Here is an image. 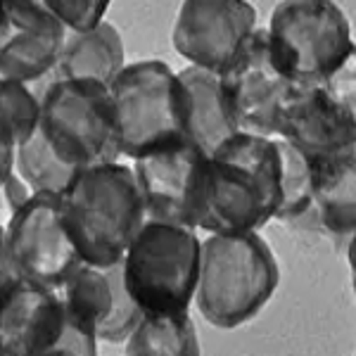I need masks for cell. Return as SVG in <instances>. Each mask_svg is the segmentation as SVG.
I'll list each match as a JSON object with an SVG mask.
<instances>
[{"label":"cell","instance_id":"e0dca14e","mask_svg":"<svg viewBox=\"0 0 356 356\" xmlns=\"http://www.w3.org/2000/svg\"><path fill=\"white\" fill-rule=\"evenodd\" d=\"M124 65L126 53L122 33L105 19L88 31H67L60 60L55 72L48 76V83L53 79H90L110 86Z\"/></svg>","mask_w":356,"mask_h":356},{"label":"cell","instance_id":"d4e9b609","mask_svg":"<svg viewBox=\"0 0 356 356\" xmlns=\"http://www.w3.org/2000/svg\"><path fill=\"white\" fill-rule=\"evenodd\" d=\"M19 283V275L15 273L13 264H10L8 250H5V238H3V223H0V292L13 290Z\"/></svg>","mask_w":356,"mask_h":356},{"label":"cell","instance_id":"44dd1931","mask_svg":"<svg viewBox=\"0 0 356 356\" xmlns=\"http://www.w3.org/2000/svg\"><path fill=\"white\" fill-rule=\"evenodd\" d=\"M15 171L24 178L33 193L60 195L79 169H72L62 162L36 129V134L15 150Z\"/></svg>","mask_w":356,"mask_h":356},{"label":"cell","instance_id":"4fadbf2b","mask_svg":"<svg viewBox=\"0 0 356 356\" xmlns=\"http://www.w3.org/2000/svg\"><path fill=\"white\" fill-rule=\"evenodd\" d=\"M67 29L43 0H3L0 10V79L29 86L55 72Z\"/></svg>","mask_w":356,"mask_h":356},{"label":"cell","instance_id":"277c9868","mask_svg":"<svg viewBox=\"0 0 356 356\" xmlns=\"http://www.w3.org/2000/svg\"><path fill=\"white\" fill-rule=\"evenodd\" d=\"M266 43L273 65L292 83H316L354 60V33L335 0H278Z\"/></svg>","mask_w":356,"mask_h":356},{"label":"cell","instance_id":"ffe728a7","mask_svg":"<svg viewBox=\"0 0 356 356\" xmlns=\"http://www.w3.org/2000/svg\"><path fill=\"white\" fill-rule=\"evenodd\" d=\"M41 95L29 83L0 79V145L17 147L36 134Z\"/></svg>","mask_w":356,"mask_h":356},{"label":"cell","instance_id":"cb8c5ba5","mask_svg":"<svg viewBox=\"0 0 356 356\" xmlns=\"http://www.w3.org/2000/svg\"><path fill=\"white\" fill-rule=\"evenodd\" d=\"M31 195L33 191L29 188V183L17 174V171H13V174L8 176V181L3 183V204H5L8 216L19 209L22 204H26L29 200H31Z\"/></svg>","mask_w":356,"mask_h":356},{"label":"cell","instance_id":"9a60e30c","mask_svg":"<svg viewBox=\"0 0 356 356\" xmlns=\"http://www.w3.org/2000/svg\"><path fill=\"white\" fill-rule=\"evenodd\" d=\"M314 166V204L321 231L347 252L352 264L356 233V152L318 162Z\"/></svg>","mask_w":356,"mask_h":356},{"label":"cell","instance_id":"30bf717a","mask_svg":"<svg viewBox=\"0 0 356 356\" xmlns=\"http://www.w3.org/2000/svg\"><path fill=\"white\" fill-rule=\"evenodd\" d=\"M259 26L250 0H181L171 45L188 65L221 74Z\"/></svg>","mask_w":356,"mask_h":356},{"label":"cell","instance_id":"d6986e66","mask_svg":"<svg viewBox=\"0 0 356 356\" xmlns=\"http://www.w3.org/2000/svg\"><path fill=\"white\" fill-rule=\"evenodd\" d=\"M124 352L129 356H197L202 349L191 309L143 314L126 337Z\"/></svg>","mask_w":356,"mask_h":356},{"label":"cell","instance_id":"7c38bea8","mask_svg":"<svg viewBox=\"0 0 356 356\" xmlns=\"http://www.w3.org/2000/svg\"><path fill=\"white\" fill-rule=\"evenodd\" d=\"M219 81L240 134L275 138L280 110L295 83L273 65L266 29L257 26L240 55L219 74Z\"/></svg>","mask_w":356,"mask_h":356},{"label":"cell","instance_id":"4316f807","mask_svg":"<svg viewBox=\"0 0 356 356\" xmlns=\"http://www.w3.org/2000/svg\"><path fill=\"white\" fill-rule=\"evenodd\" d=\"M0 10H3V0H0Z\"/></svg>","mask_w":356,"mask_h":356},{"label":"cell","instance_id":"ac0fdd59","mask_svg":"<svg viewBox=\"0 0 356 356\" xmlns=\"http://www.w3.org/2000/svg\"><path fill=\"white\" fill-rule=\"evenodd\" d=\"M119 275H122V261L107 268L79 264L57 290L69 321H74L83 330L97 335V330L102 328V323L112 314L114 290H117Z\"/></svg>","mask_w":356,"mask_h":356},{"label":"cell","instance_id":"7402d4cb","mask_svg":"<svg viewBox=\"0 0 356 356\" xmlns=\"http://www.w3.org/2000/svg\"><path fill=\"white\" fill-rule=\"evenodd\" d=\"M280 157V207L275 219L285 223L314 204V166L283 138H275Z\"/></svg>","mask_w":356,"mask_h":356},{"label":"cell","instance_id":"9c48e42d","mask_svg":"<svg viewBox=\"0 0 356 356\" xmlns=\"http://www.w3.org/2000/svg\"><path fill=\"white\" fill-rule=\"evenodd\" d=\"M3 238L19 280L38 288L60 290L74 268L83 264L62 226L57 193H33L26 204L8 216Z\"/></svg>","mask_w":356,"mask_h":356},{"label":"cell","instance_id":"5b68a950","mask_svg":"<svg viewBox=\"0 0 356 356\" xmlns=\"http://www.w3.org/2000/svg\"><path fill=\"white\" fill-rule=\"evenodd\" d=\"M107 88L122 157L136 159L154 147L186 138L188 90L178 72L166 62L140 60L124 65Z\"/></svg>","mask_w":356,"mask_h":356},{"label":"cell","instance_id":"8fae6325","mask_svg":"<svg viewBox=\"0 0 356 356\" xmlns=\"http://www.w3.org/2000/svg\"><path fill=\"white\" fill-rule=\"evenodd\" d=\"M131 162L147 219L197 231L207 154L183 138Z\"/></svg>","mask_w":356,"mask_h":356},{"label":"cell","instance_id":"484cf974","mask_svg":"<svg viewBox=\"0 0 356 356\" xmlns=\"http://www.w3.org/2000/svg\"><path fill=\"white\" fill-rule=\"evenodd\" d=\"M15 171V150L13 147L0 145V211L5 209L3 204V183L8 181V176Z\"/></svg>","mask_w":356,"mask_h":356},{"label":"cell","instance_id":"6da1fadb","mask_svg":"<svg viewBox=\"0 0 356 356\" xmlns=\"http://www.w3.org/2000/svg\"><path fill=\"white\" fill-rule=\"evenodd\" d=\"M280 207L275 138L235 134L207 154L197 231H261Z\"/></svg>","mask_w":356,"mask_h":356},{"label":"cell","instance_id":"603a6c76","mask_svg":"<svg viewBox=\"0 0 356 356\" xmlns=\"http://www.w3.org/2000/svg\"><path fill=\"white\" fill-rule=\"evenodd\" d=\"M43 5L67 31H88L105 22L112 0H43Z\"/></svg>","mask_w":356,"mask_h":356},{"label":"cell","instance_id":"2e32d148","mask_svg":"<svg viewBox=\"0 0 356 356\" xmlns=\"http://www.w3.org/2000/svg\"><path fill=\"white\" fill-rule=\"evenodd\" d=\"M178 76L188 90L186 138L204 154H211L223 140L240 134L223 97L219 74L188 65L178 72Z\"/></svg>","mask_w":356,"mask_h":356},{"label":"cell","instance_id":"8992f818","mask_svg":"<svg viewBox=\"0 0 356 356\" xmlns=\"http://www.w3.org/2000/svg\"><path fill=\"white\" fill-rule=\"evenodd\" d=\"M197 231L145 219L122 259V278L143 314L191 309L200 275Z\"/></svg>","mask_w":356,"mask_h":356},{"label":"cell","instance_id":"3957f363","mask_svg":"<svg viewBox=\"0 0 356 356\" xmlns=\"http://www.w3.org/2000/svg\"><path fill=\"white\" fill-rule=\"evenodd\" d=\"M280 268L259 231L207 233L193 304L209 325L235 330L271 302Z\"/></svg>","mask_w":356,"mask_h":356},{"label":"cell","instance_id":"7a4b0ae2","mask_svg":"<svg viewBox=\"0 0 356 356\" xmlns=\"http://www.w3.org/2000/svg\"><path fill=\"white\" fill-rule=\"evenodd\" d=\"M62 226L83 264L114 266L145 223L134 166L107 162L79 169L57 195Z\"/></svg>","mask_w":356,"mask_h":356},{"label":"cell","instance_id":"ba28073f","mask_svg":"<svg viewBox=\"0 0 356 356\" xmlns=\"http://www.w3.org/2000/svg\"><path fill=\"white\" fill-rule=\"evenodd\" d=\"M312 164L356 152L354 60L316 83H295L280 110L278 134Z\"/></svg>","mask_w":356,"mask_h":356},{"label":"cell","instance_id":"5bb4252c","mask_svg":"<svg viewBox=\"0 0 356 356\" xmlns=\"http://www.w3.org/2000/svg\"><path fill=\"white\" fill-rule=\"evenodd\" d=\"M65 325L60 292L19 280L0 304V356H53Z\"/></svg>","mask_w":356,"mask_h":356},{"label":"cell","instance_id":"52a82bcc","mask_svg":"<svg viewBox=\"0 0 356 356\" xmlns=\"http://www.w3.org/2000/svg\"><path fill=\"white\" fill-rule=\"evenodd\" d=\"M38 131L72 169L119 162L110 88L90 79H53L41 90Z\"/></svg>","mask_w":356,"mask_h":356}]
</instances>
